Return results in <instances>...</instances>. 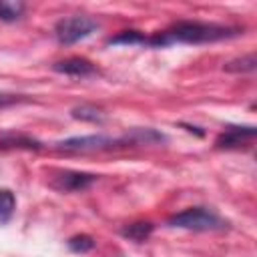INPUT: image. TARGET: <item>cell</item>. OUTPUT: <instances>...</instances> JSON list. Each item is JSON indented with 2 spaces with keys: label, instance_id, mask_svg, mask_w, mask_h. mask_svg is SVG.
<instances>
[{
  "label": "cell",
  "instance_id": "6da1fadb",
  "mask_svg": "<svg viewBox=\"0 0 257 257\" xmlns=\"http://www.w3.org/2000/svg\"><path fill=\"white\" fill-rule=\"evenodd\" d=\"M239 28L223 26V24H209V22H177L173 28L149 38V44L153 46H167L173 42H185V44H205V42H217L223 38L237 36Z\"/></svg>",
  "mask_w": 257,
  "mask_h": 257
},
{
  "label": "cell",
  "instance_id": "7a4b0ae2",
  "mask_svg": "<svg viewBox=\"0 0 257 257\" xmlns=\"http://www.w3.org/2000/svg\"><path fill=\"white\" fill-rule=\"evenodd\" d=\"M169 227H179V229H191V231H211V229H221L223 221L205 207H191L185 209L177 215H173L169 221Z\"/></svg>",
  "mask_w": 257,
  "mask_h": 257
},
{
  "label": "cell",
  "instance_id": "3957f363",
  "mask_svg": "<svg viewBox=\"0 0 257 257\" xmlns=\"http://www.w3.org/2000/svg\"><path fill=\"white\" fill-rule=\"evenodd\" d=\"M96 28H98L96 20L76 14V16H68V18L58 20L54 26V34H56V40L60 44H74L78 40H84L92 32H96Z\"/></svg>",
  "mask_w": 257,
  "mask_h": 257
},
{
  "label": "cell",
  "instance_id": "277c9868",
  "mask_svg": "<svg viewBox=\"0 0 257 257\" xmlns=\"http://www.w3.org/2000/svg\"><path fill=\"white\" fill-rule=\"evenodd\" d=\"M114 141L102 135H86V137H72L66 141H60L58 147L64 151H94V149H108Z\"/></svg>",
  "mask_w": 257,
  "mask_h": 257
},
{
  "label": "cell",
  "instance_id": "5b68a950",
  "mask_svg": "<svg viewBox=\"0 0 257 257\" xmlns=\"http://www.w3.org/2000/svg\"><path fill=\"white\" fill-rule=\"evenodd\" d=\"M96 181L94 175H88V173H72V171H66V173H60L52 187L58 189V191H82L86 187H90L92 183Z\"/></svg>",
  "mask_w": 257,
  "mask_h": 257
},
{
  "label": "cell",
  "instance_id": "8992f818",
  "mask_svg": "<svg viewBox=\"0 0 257 257\" xmlns=\"http://www.w3.org/2000/svg\"><path fill=\"white\" fill-rule=\"evenodd\" d=\"M255 135H257V128L255 126H229L223 135H219L217 147L219 149H231V147L241 145L247 139H253Z\"/></svg>",
  "mask_w": 257,
  "mask_h": 257
},
{
  "label": "cell",
  "instance_id": "52a82bcc",
  "mask_svg": "<svg viewBox=\"0 0 257 257\" xmlns=\"http://www.w3.org/2000/svg\"><path fill=\"white\" fill-rule=\"evenodd\" d=\"M54 70L56 72H62V74H70V76H86V74H92L94 72V66L86 58L72 56V58H66V60L56 62L54 64Z\"/></svg>",
  "mask_w": 257,
  "mask_h": 257
},
{
  "label": "cell",
  "instance_id": "ba28073f",
  "mask_svg": "<svg viewBox=\"0 0 257 257\" xmlns=\"http://www.w3.org/2000/svg\"><path fill=\"white\" fill-rule=\"evenodd\" d=\"M151 233H153V223H147V221L131 223V225H126V227L120 229V235H122V237L131 239V241H137V243L149 239Z\"/></svg>",
  "mask_w": 257,
  "mask_h": 257
},
{
  "label": "cell",
  "instance_id": "9c48e42d",
  "mask_svg": "<svg viewBox=\"0 0 257 257\" xmlns=\"http://www.w3.org/2000/svg\"><path fill=\"white\" fill-rule=\"evenodd\" d=\"M10 147H16V149H40V145L34 139H28L24 135H4V137H0V149H10Z\"/></svg>",
  "mask_w": 257,
  "mask_h": 257
},
{
  "label": "cell",
  "instance_id": "30bf717a",
  "mask_svg": "<svg viewBox=\"0 0 257 257\" xmlns=\"http://www.w3.org/2000/svg\"><path fill=\"white\" fill-rule=\"evenodd\" d=\"M14 209H16L14 193L8 189H0V225L10 221V217L14 215Z\"/></svg>",
  "mask_w": 257,
  "mask_h": 257
},
{
  "label": "cell",
  "instance_id": "8fae6325",
  "mask_svg": "<svg viewBox=\"0 0 257 257\" xmlns=\"http://www.w3.org/2000/svg\"><path fill=\"white\" fill-rule=\"evenodd\" d=\"M72 116L78 120H86V122H102V112L100 108L92 106V104H80L76 108H72Z\"/></svg>",
  "mask_w": 257,
  "mask_h": 257
},
{
  "label": "cell",
  "instance_id": "7c38bea8",
  "mask_svg": "<svg viewBox=\"0 0 257 257\" xmlns=\"http://www.w3.org/2000/svg\"><path fill=\"white\" fill-rule=\"evenodd\" d=\"M149 38L143 36L139 30H122L120 34L108 38V44H147Z\"/></svg>",
  "mask_w": 257,
  "mask_h": 257
},
{
  "label": "cell",
  "instance_id": "4fadbf2b",
  "mask_svg": "<svg viewBox=\"0 0 257 257\" xmlns=\"http://www.w3.org/2000/svg\"><path fill=\"white\" fill-rule=\"evenodd\" d=\"M255 64H257L255 54H247V56H241L237 60L227 62L225 70L227 72H251V70H255Z\"/></svg>",
  "mask_w": 257,
  "mask_h": 257
},
{
  "label": "cell",
  "instance_id": "5bb4252c",
  "mask_svg": "<svg viewBox=\"0 0 257 257\" xmlns=\"http://www.w3.org/2000/svg\"><path fill=\"white\" fill-rule=\"evenodd\" d=\"M24 4L22 2H0V20L4 22H14L22 16Z\"/></svg>",
  "mask_w": 257,
  "mask_h": 257
},
{
  "label": "cell",
  "instance_id": "9a60e30c",
  "mask_svg": "<svg viewBox=\"0 0 257 257\" xmlns=\"http://www.w3.org/2000/svg\"><path fill=\"white\" fill-rule=\"evenodd\" d=\"M68 247L74 251V253H86L94 247V241L90 235H74L68 239Z\"/></svg>",
  "mask_w": 257,
  "mask_h": 257
},
{
  "label": "cell",
  "instance_id": "2e32d148",
  "mask_svg": "<svg viewBox=\"0 0 257 257\" xmlns=\"http://www.w3.org/2000/svg\"><path fill=\"white\" fill-rule=\"evenodd\" d=\"M18 96H12V94H0V106H8L12 102H16Z\"/></svg>",
  "mask_w": 257,
  "mask_h": 257
}]
</instances>
